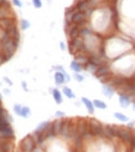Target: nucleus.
<instances>
[{
	"mask_svg": "<svg viewBox=\"0 0 135 152\" xmlns=\"http://www.w3.org/2000/svg\"><path fill=\"white\" fill-rule=\"evenodd\" d=\"M89 131L92 132L93 136H99V137H106V131H104V126L100 122L96 120L91 121L89 125Z\"/></svg>",
	"mask_w": 135,
	"mask_h": 152,
	"instance_id": "nucleus-1",
	"label": "nucleus"
},
{
	"mask_svg": "<svg viewBox=\"0 0 135 152\" xmlns=\"http://www.w3.org/2000/svg\"><path fill=\"white\" fill-rule=\"evenodd\" d=\"M35 146H36V142L31 135L24 138L22 142L20 143V147L22 151H35Z\"/></svg>",
	"mask_w": 135,
	"mask_h": 152,
	"instance_id": "nucleus-2",
	"label": "nucleus"
},
{
	"mask_svg": "<svg viewBox=\"0 0 135 152\" xmlns=\"http://www.w3.org/2000/svg\"><path fill=\"white\" fill-rule=\"evenodd\" d=\"M14 112L16 113L17 116H21L24 119H29V116L31 115V110L27 106H21L19 104H15L14 105Z\"/></svg>",
	"mask_w": 135,
	"mask_h": 152,
	"instance_id": "nucleus-3",
	"label": "nucleus"
},
{
	"mask_svg": "<svg viewBox=\"0 0 135 152\" xmlns=\"http://www.w3.org/2000/svg\"><path fill=\"white\" fill-rule=\"evenodd\" d=\"M87 16H86V13L84 11H80V10H77L76 13H74L73 15H72V18H71V22H72V24H74V25H82L83 24V22L87 20Z\"/></svg>",
	"mask_w": 135,
	"mask_h": 152,
	"instance_id": "nucleus-4",
	"label": "nucleus"
},
{
	"mask_svg": "<svg viewBox=\"0 0 135 152\" xmlns=\"http://www.w3.org/2000/svg\"><path fill=\"white\" fill-rule=\"evenodd\" d=\"M118 137L122 138L124 142L126 143H130L133 140V134H132V130L129 128H123V127H119L118 130Z\"/></svg>",
	"mask_w": 135,
	"mask_h": 152,
	"instance_id": "nucleus-5",
	"label": "nucleus"
},
{
	"mask_svg": "<svg viewBox=\"0 0 135 152\" xmlns=\"http://www.w3.org/2000/svg\"><path fill=\"white\" fill-rule=\"evenodd\" d=\"M71 81V76L67 74V73H62V71H57L55 74V82L56 85L61 86V85H65L66 82Z\"/></svg>",
	"mask_w": 135,
	"mask_h": 152,
	"instance_id": "nucleus-6",
	"label": "nucleus"
},
{
	"mask_svg": "<svg viewBox=\"0 0 135 152\" xmlns=\"http://www.w3.org/2000/svg\"><path fill=\"white\" fill-rule=\"evenodd\" d=\"M119 104H120L122 107L128 109L130 106V104H132V96H130L129 94L120 92L119 94Z\"/></svg>",
	"mask_w": 135,
	"mask_h": 152,
	"instance_id": "nucleus-7",
	"label": "nucleus"
},
{
	"mask_svg": "<svg viewBox=\"0 0 135 152\" xmlns=\"http://www.w3.org/2000/svg\"><path fill=\"white\" fill-rule=\"evenodd\" d=\"M118 130H119V126H115V125H108V126H104L106 137H109V138L118 137Z\"/></svg>",
	"mask_w": 135,
	"mask_h": 152,
	"instance_id": "nucleus-8",
	"label": "nucleus"
},
{
	"mask_svg": "<svg viewBox=\"0 0 135 152\" xmlns=\"http://www.w3.org/2000/svg\"><path fill=\"white\" fill-rule=\"evenodd\" d=\"M110 73V70H109V67H108L107 65H100L98 67V70H97V73H96V77L100 80V79H104V77H107L108 75H109Z\"/></svg>",
	"mask_w": 135,
	"mask_h": 152,
	"instance_id": "nucleus-9",
	"label": "nucleus"
},
{
	"mask_svg": "<svg viewBox=\"0 0 135 152\" xmlns=\"http://www.w3.org/2000/svg\"><path fill=\"white\" fill-rule=\"evenodd\" d=\"M102 92H103V95L106 97L112 98V97H113V95L115 94V89L110 85V83H104L103 87H102Z\"/></svg>",
	"mask_w": 135,
	"mask_h": 152,
	"instance_id": "nucleus-10",
	"label": "nucleus"
},
{
	"mask_svg": "<svg viewBox=\"0 0 135 152\" xmlns=\"http://www.w3.org/2000/svg\"><path fill=\"white\" fill-rule=\"evenodd\" d=\"M81 101L83 102V105L86 106V109L88 110V112L91 113V115H93V113H94V109H96V106H94V104H93V101L88 100L87 97H82Z\"/></svg>",
	"mask_w": 135,
	"mask_h": 152,
	"instance_id": "nucleus-11",
	"label": "nucleus"
},
{
	"mask_svg": "<svg viewBox=\"0 0 135 152\" xmlns=\"http://www.w3.org/2000/svg\"><path fill=\"white\" fill-rule=\"evenodd\" d=\"M98 67H99V65H97V64L92 62V61H89V62L87 64V65H86V70H87L89 74H92V75H96L97 70H98Z\"/></svg>",
	"mask_w": 135,
	"mask_h": 152,
	"instance_id": "nucleus-12",
	"label": "nucleus"
},
{
	"mask_svg": "<svg viewBox=\"0 0 135 152\" xmlns=\"http://www.w3.org/2000/svg\"><path fill=\"white\" fill-rule=\"evenodd\" d=\"M70 66H71V70L74 71V73H81V71L83 70V65H82L81 62H78L77 60H73Z\"/></svg>",
	"mask_w": 135,
	"mask_h": 152,
	"instance_id": "nucleus-13",
	"label": "nucleus"
},
{
	"mask_svg": "<svg viewBox=\"0 0 135 152\" xmlns=\"http://www.w3.org/2000/svg\"><path fill=\"white\" fill-rule=\"evenodd\" d=\"M52 95H53V98H55V101H56V104L57 105H61L62 104V101H63V98H62V94L59 92V91L57 89H52Z\"/></svg>",
	"mask_w": 135,
	"mask_h": 152,
	"instance_id": "nucleus-14",
	"label": "nucleus"
},
{
	"mask_svg": "<svg viewBox=\"0 0 135 152\" xmlns=\"http://www.w3.org/2000/svg\"><path fill=\"white\" fill-rule=\"evenodd\" d=\"M62 92H63V95H65L66 97L71 98V100H74V98H76V95H74V92L70 89L68 86H63L62 87Z\"/></svg>",
	"mask_w": 135,
	"mask_h": 152,
	"instance_id": "nucleus-15",
	"label": "nucleus"
},
{
	"mask_svg": "<svg viewBox=\"0 0 135 152\" xmlns=\"http://www.w3.org/2000/svg\"><path fill=\"white\" fill-rule=\"evenodd\" d=\"M50 124H51L50 121H43V122H41L39 126H37V128L35 130V132H43L48 126H50Z\"/></svg>",
	"mask_w": 135,
	"mask_h": 152,
	"instance_id": "nucleus-16",
	"label": "nucleus"
},
{
	"mask_svg": "<svg viewBox=\"0 0 135 152\" xmlns=\"http://www.w3.org/2000/svg\"><path fill=\"white\" fill-rule=\"evenodd\" d=\"M114 117H117V119L119 121H122V122H129V117L122 112H114Z\"/></svg>",
	"mask_w": 135,
	"mask_h": 152,
	"instance_id": "nucleus-17",
	"label": "nucleus"
},
{
	"mask_svg": "<svg viewBox=\"0 0 135 152\" xmlns=\"http://www.w3.org/2000/svg\"><path fill=\"white\" fill-rule=\"evenodd\" d=\"M93 104L97 109H100V110H106L107 109V104L104 101H100V100H94L93 101Z\"/></svg>",
	"mask_w": 135,
	"mask_h": 152,
	"instance_id": "nucleus-18",
	"label": "nucleus"
},
{
	"mask_svg": "<svg viewBox=\"0 0 135 152\" xmlns=\"http://www.w3.org/2000/svg\"><path fill=\"white\" fill-rule=\"evenodd\" d=\"M20 25H21V29H22V30H27V29L30 28V21L26 20V19H21Z\"/></svg>",
	"mask_w": 135,
	"mask_h": 152,
	"instance_id": "nucleus-19",
	"label": "nucleus"
},
{
	"mask_svg": "<svg viewBox=\"0 0 135 152\" xmlns=\"http://www.w3.org/2000/svg\"><path fill=\"white\" fill-rule=\"evenodd\" d=\"M73 77H74V80H76V81H78V82H83V81H84V76L81 75V73H76Z\"/></svg>",
	"mask_w": 135,
	"mask_h": 152,
	"instance_id": "nucleus-20",
	"label": "nucleus"
},
{
	"mask_svg": "<svg viewBox=\"0 0 135 152\" xmlns=\"http://www.w3.org/2000/svg\"><path fill=\"white\" fill-rule=\"evenodd\" d=\"M32 4L36 9H40V7L42 6V1H41V0H32Z\"/></svg>",
	"mask_w": 135,
	"mask_h": 152,
	"instance_id": "nucleus-21",
	"label": "nucleus"
},
{
	"mask_svg": "<svg viewBox=\"0 0 135 152\" xmlns=\"http://www.w3.org/2000/svg\"><path fill=\"white\" fill-rule=\"evenodd\" d=\"M65 116H66V113L63 111H57V112H56V117H58V119H63Z\"/></svg>",
	"mask_w": 135,
	"mask_h": 152,
	"instance_id": "nucleus-22",
	"label": "nucleus"
},
{
	"mask_svg": "<svg viewBox=\"0 0 135 152\" xmlns=\"http://www.w3.org/2000/svg\"><path fill=\"white\" fill-rule=\"evenodd\" d=\"M11 1L14 3V5H15V6H17V7H22V3L20 1V0H11Z\"/></svg>",
	"mask_w": 135,
	"mask_h": 152,
	"instance_id": "nucleus-23",
	"label": "nucleus"
},
{
	"mask_svg": "<svg viewBox=\"0 0 135 152\" xmlns=\"http://www.w3.org/2000/svg\"><path fill=\"white\" fill-rule=\"evenodd\" d=\"M130 146L133 147L132 151H135V134H133V140H132V142H130Z\"/></svg>",
	"mask_w": 135,
	"mask_h": 152,
	"instance_id": "nucleus-24",
	"label": "nucleus"
},
{
	"mask_svg": "<svg viewBox=\"0 0 135 152\" xmlns=\"http://www.w3.org/2000/svg\"><path fill=\"white\" fill-rule=\"evenodd\" d=\"M3 80H4V81H5V82H6V83H7V85H9V86H13V82H11V81H10V80L7 79V77H4Z\"/></svg>",
	"mask_w": 135,
	"mask_h": 152,
	"instance_id": "nucleus-25",
	"label": "nucleus"
},
{
	"mask_svg": "<svg viewBox=\"0 0 135 152\" xmlns=\"http://www.w3.org/2000/svg\"><path fill=\"white\" fill-rule=\"evenodd\" d=\"M59 48H61L62 51H65V50H66V45H65V43H62V41H61V43H59Z\"/></svg>",
	"mask_w": 135,
	"mask_h": 152,
	"instance_id": "nucleus-26",
	"label": "nucleus"
},
{
	"mask_svg": "<svg viewBox=\"0 0 135 152\" xmlns=\"http://www.w3.org/2000/svg\"><path fill=\"white\" fill-rule=\"evenodd\" d=\"M55 69L57 70V71H62V73H66V71H65V69H63L62 66H55Z\"/></svg>",
	"mask_w": 135,
	"mask_h": 152,
	"instance_id": "nucleus-27",
	"label": "nucleus"
},
{
	"mask_svg": "<svg viewBox=\"0 0 135 152\" xmlns=\"http://www.w3.org/2000/svg\"><path fill=\"white\" fill-rule=\"evenodd\" d=\"M22 89H24V90L26 91V92H27V91H29V89H27V85H26V82H25V81H22Z\"/></svg>",
	"mask_w": 135,
	"mask_h": 152,
	"instance_id": "nucleus-28",
	"label": "nucleus"
},
{
	"mask_svg": "<svg viewBox=\"0 0 135 152\" xmlns=\"http://www.w3.org/2000/svg\"><path fill=\"white\" fill-rule=\"evenodd\" d=\"M134 126H135V122H129V125H128V128H129V130H133V128H134Z\"/></svg>",
	"mask_w": 135,
	"mask_h": 152,
	"instance_id": "nucleus-29",
	"label": "nucleus"
},
{
	"mask_svg": "<svg viewBox=\"0 0 135 152\" xmlns=\"http://www.w3.org/2000/svg\"><path fill=\"white\" fill-rule=\"evenodd\" d=\"M133 110H134V111H135V100L133 101Z\"/></svg>",
	"mask_w": 135,
	"mask_h": 152,
	"instance_id": "nucleus-30",
	"label": "nucleus"
},
{
	"mask_svg": "<svg viewBox=\"0 0 135 152\" xmlns=\"http://www.w3.org/2000/svg\"><path fill=\"white\" fill-rule=\"evenodd\" d=\"M3 1H4V0H0V4H3Z\"/></svg>",
	"mask_w": 135,
	"mask_h": 152,
	"instance_id": "nucleus-31",
	"label": "nucleus"
}]
</instances>
